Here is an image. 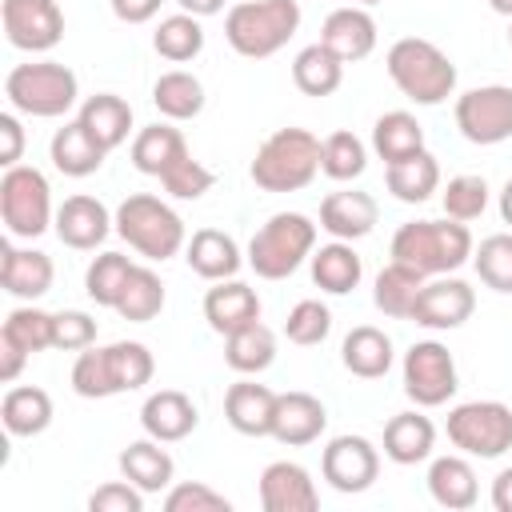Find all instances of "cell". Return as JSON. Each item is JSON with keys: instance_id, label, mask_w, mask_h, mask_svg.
Instances as JSON below:
<instances>
[{"instance_id": "6da1fadb", "label": "cell", "mask_w": 512, "mask_h": 512, "mask_svg": "<svg viewBox=\"0 0 512 512\" xmlns=\"http://www.w3.org/2000/svg\"><path fill=\"white\" fill-rule=\"evenodd\" d=\"M156 360L140 340H116L108 348H84L72 364V392L84 400H104L116 392H136L152 380Z\"/></svg>"}, {"instance_id": "7a4b0ae2", "label": "cell", "mask_w": 512, "mask_h": 512, "mask_svg": "<svg viewBox=\"0 0 512 512\" xmlns=\"http://www.w3.org/2000/svg\"><path fill=\"white\" fill-rule=\"evenodd\" d=\"M472 232L460 220H408L392 236V260L424 272V276H444L456 272L472 260Z\"/></svg>"}, {"instance_id": "3957f363", "label": "cell", "mask_w": 512, "mask_h": 512, "mask_svg": "<svg viewBox=\"0 0 512 512\" xmlns=\"http://www.w3.org/2000/svg\"><path fill=\"white\" fill-rule=\"evenodd\" d=\"M300 28V0H240L224 16V40L244 60L276 56Z\"/></svg>"}, {"instance_id": "277c9868", "label": "cell", "mask_w": 512, "mask_h": 512, "mask_svg": "<svg viewBox=\"0 0 512 512\" xmlns=\"http://www.w3.org/2000/svg\"><path fill=\"white\" fill-rule=\"evenodd\" d=\"M384 68H388L392 84H396L408 100H416V104H424V108L444 104V100L456 92V64L448 60V52H440V48H436L432 40H424V36H404V40H396V44L388 48V56H384Z\"/></svg>"}, {"instance_id": "5b68a950", "label": "cell", "mask_w": 512, "mask_h": 512, "mask_svg": "<svg viewBox=\"0 0 512 512\" xmlns=\"http://www.w3.org/2000/svg\"><path fill=\"white\" fill-rule=\"evenodd\" d=\"M248 172L264 192H300L320 172V140L308 128H276L256 148Z\"/></svg>"}, {"instance_id": "8992f818", "label": "cell", "mask_w": 512, "mask_h": 512, "mask_svg": "<svg viewBox=\"0 0 512 512\" xmlns=\"http://www.w3.org/2000/svg\"><path fill=\"white\" fill-rule=\"evenodd\" d=\"M116 236L148 260H172L188 244L180 212L172 204H164L160 196H152V192H132L128 200H120Z\"/></svg>"}, {"instance_id": "52a82bcc", "label": "cell", "mask_w": 512, "mask_h": 512, "mask_svg": "<svg viewBox=\"0 0 512 512\" xmlns=\"http://www.w3.org/2000/svg\"><path fill=\"white\" fill-rule=\"evenodd\" d=\"M312 252H316V224L304 212H276L248 240V264L260 280H288Z\"/></svg>"}, {"instance_id": "ba28073f", "label": "cell", "mask_w": 512, "mask_h": 512, "mask_svg": "<svg viewBox=\"0 0 512 512\" xmlns=\"http://www.w3.org/2000/svg\"><path fill=\"white\" fill-rule=\"evenodd\" d=\"M4 96L24 116L56 120L76 104L80 84H76V72L60 60H28L4 76Z\"/></svg>"}, {"instance_id": "9c48e42d", "label": "cell", "mask_w": 512, "mask_h": 512, "mask_svg": "<svg viewBox=\"0 0 512 512\" xmlns=\"http://www.w3.org/2000/svg\"><path fill=\"white\" fill-rule=\"evenodd\" d=\"M0 216H4L8 232L20 236V240H36L56 224L52 188H48L40 168H32V164L4 168V176H0Z\"/></svg>"}, {"instance_id": "30bf717a", "label": "cell", "mask_w": 512, "mask_h": 512, "mask_svg": "<svg viewBox=\"0 0 512 512\" xmlns=\"http://www.w3.org/2000/svg\"><path fill=\"white\" fill-rule=\"evenodd\" d=\"M452 448H460L464 456H480V460H496L512 448V408L500 400H468L456 404L448 412L444 424Z\"/></svg>"}, {"instance_id": "8fae6325", "label": "cell", "mask_w": 512, "mask_h": 512, "mask_svg": "<svg viewBox=\"0 0 512 512\" xmlns=\"http://www.w3.org/2000/svg\"><path fill=\"white\" fill-rule=\"evenodd\" d=\"M456 360L440 340H416L404 352V396L416 408H440L456 396Z\"/></svg>"}, {"instance_id": "7c38bea8", "label": "cell", "mask_w": 512, "mask_h": 512, "mask_svg": "<svg viewBox=\"0 0 512 512\" xmlns=\"http://www.w3.org/2000/svg\"><path fill=\"white\" fill-rule=\"evenodd\" d=\"M456 128L468 144H504L512 140V88L484 84L456 96Z\"/></svg>"}, {"instance_id": "4fadbf2b", "label": "cell", "mask_w": 512, "mask_h": 512, "mask_svg": "<svg viewBox=\"0 0 512 512\" xmlns=\"http://www.w3.org/2000/svg\"><path fill=\"white\" fill-rule=\"evenodd\" d=\"M0 24L8 44L20 52H48L64 40V12L56 0H4Z\"/></svg>"}, {"instance_id": "5bb4252c", "label": "cell", "mask_w": 512, "mask_h": 512, "mask_svg": "<svg viewBox=\"0 0 512 512\" xmlns=\"http://www.w3.org/2000/svg\"><path fill=\"white\" fill-rule=\"evenodd\" d=\"M320 472H324V480L336 492H348L352 496V492H364V488L376 484V476H380V452H376L372 440L344 432V436H332L328 448L320 452Z\"/></svg>"}, {"instance_id": "9a60e30c", "label": "cell", "mask_w": 512, "mask_h": 512, "mask_svg": "<svg viewBox=\"0 0 512 512\" xmlns=\"http://www.w3.org/2000/svg\"><path fill=\"white\" fill-rule=\"evenodd\" d=\"M472 312H476L472 284L460 276H440V280H424L416 308H412V320L432 328V332H448V328H460Z\"/></svg>"}, {"instance_id": "2e32d148", "label": "cell", "mask_w": 512, "mask_h": 512, "mask_svg": "<svg viewBox=\"0 0 512 512\" xmlns=\"http://www.w3.org/2000/svg\"><path fill=\"white\" fill-rule=\"evenodd\" d=\"M260 504H264V512H316L320 492L304 464L272 460L260 472Z\"/></svg>"}, {"instance_id": "e0dca14e", "label": "cell", "mask_w": 512, "mask_h": 512, "mask_svg": "<svg viewBox=\"0 0 512 512\" xmlns=\"http://www.w3.org/2000/svg\"><path fill=\"white\" fill-rule=\"evenodd\" d=\"M56 236H60V244H68V248H76V252H92V248H100L104 240H108V232L116 228V216L96 200V196H84V192H76V196H68L60 208H56Z\"/></svg>"}, {"instance_id": "ac0fdd59", "label": "cell", "mask_w": 512, "mask_h": 512, "mask_svg": "<svg viewBox=\"0 0 512 512\" xmlns=\"http://www.w3.org/2000/svg\"><path fill=\"white\" fill-rule=\"evenodd\" d=\"M52 256L40 248H16L12 240L0 244V284L16 300H40L52 288Z\"/></svg>"}, {"instance_id": "d6986e66", "label": "cell", "mask_w": 512, "mask_h": 512, "mask_svg": "<svg viewBox=\"0 0 512 512\" xmlns=\"http://www.w3.org/2000/svg\"><path fill=\"white\" fill-rule=\"evenodd\" d=\"M328 428V408L312 392H280L276 396V416H272V436L288 448H304L320 440Z\"/></svg>"}, {"instance_id": "ffe728a7", "label": "cell", "mask_w": 512, "mask_h": 512, "mask_svg": "<svg viewBox=\"0 0 512 512\" xmlns=\"http://www.w3.org/2000/svg\"><path fill=\"white\" fill-rule=\"evenodd\" d=\"M376 220H380V204L368 192L344 188V192H328L320 200V228L332 240H360L376 228Z\"/></svg>"}, {"instance_id": "44dd1931", "label": "cell", "mask_w": 512, "mask_h": 512, "mask_svg": "<svg viewBox=\"0 0 512 512\" xmlns=\"http://www.w3.org/2000/svg\"><path fill=\"white\" fill-rule=\"evenodd\" d=\"M204 320L212 332L228 336L252 320H260V296L256 288H248L244 280H212V288L204 292Z\"/></svg>"}, {"instance_id": "7402d4cb", "label": "cell", "mask_w": 512, "mask_h": 512, "mask_svg": "<svg viewBox=\"0 0 512 512\" xmlns=\"http://www.w3.org/2000/svg\"><path fill=\"white\" fill-rule=\"evenodd\" d=\"M276 396L268 384L256 380H236L224 392V420L240 436H272V416H276Z\"/></svg>"}, {"instance_id": "603a6c76", "label": "cell", "mask_w": 512, "mask_h": 512, "mask_svg": "<svg viewBox=\"0 0 512 512\" xmlns=\"http://www.w3.org/2000/svg\"><path fill=\"white\" fill-rule=\"evenodd\" d=\"M140 424H144V432H148L152 440H160V444H176V440H184L188 432H196L200 412H196V404H192L184 392H176V388H160V392H152V396L144 400V408H140Z\"/></svg>"}, {"instance_id": "cb8c5ba5", "label": "cell", "mask_w": 512, "mask_h": 512, "mask_svg": "<svg viewBox=\"0 0 512 512\" xmlns=\"http://www.w3.org/2000/svg\"><path fill=\"white\" fill-rule=\"evenodd\" d=\"M184 260L200 280H232L244 264L236 240L220 228H196L184 244Z\"/></svg>"}, {"instance_id": "d4e9b609", "label": "cell", "mask_w": 512, "mask_h": 512, "mask_svg": "<svg viewBox=\"0 0 512 512\" xmlns=\"http://www.w3.org/2000/svg\"><path fill=\"white\" fill-rule=\"evenodd\" d=\"M320 44H328L344 64H356L376 48V20L356 4L336 8V12H328V20L320 28Z\"/></svg>"}, {"instance_id": "484cf974", "label": "cell", "mask_w": 512, "mask_h": 512, "mask_svg": "<svg viewBox=\"0 0 512 512\" xmlns=\"http://www.w3.org/2000/svg\"><path fill=\"white\" fill-rule=\"evenodd\" d=\"M436 448V424L420 412H396L388 424H384V456L392 464H420L428 460Z\"/></svg>"}, {"instance_id": "4316f807", "label": "cell", "mask_w": 512, "mask_h": 512, "mask_svg": "<svg viewBox=\"0 0 512 512\" xmlns=\"http://www.w3.org/2000/svg\"><path fill=\"white\" fill-rule=\"evenodd\" d=\"M428 492L440 508L448 512H464L480 500V484H476V468L464 456H436L428 468Z\"/></svg>"}, {"instance_id": "83f0119b", "label": "cell", "mask_w": 512, "mask_h": 512, "mask_svg": "<svg viewBox=\"0 0 512 512\" xmlns=\"http://www.w3.org/2000/svg\"><path fill=\"white\" fill-rule=\"evenodd\" d=\"M48 156H52V164H56V172H64V176H92V172H100V164H104V156H108V148L104 144H96L92 140V132L80 124V120H72V124H64V128H56V136H52V144H48Z\"/></svg>"}, {"instance_id": "f1b7e54d", "label": "cell", "mask_w": 512, "mask_h": 512, "mask_svg": "<svg viewBox=\"0 0 512 512\" xmlns=\"http://www.w3.org/2000/svg\"><path fill=\"white\" fill-rule=\"evenodd\" d=\"M76 120L92 132L96 144H104V148L112 152V148H120V144L128 140V132H132V104H128L124 96H116V92H96V96H88V100L80 104V116H76Z\"/></svg>"}, {"instance_id": "f546056e", "label": "cell", "mask_w": 512, "mask_h": 512, "mask_svg": "<svg viewBox=\"0 0 512 512\" xmlns=\"http://www.w3.org/2000/svg\"><path fill=\"white\" fill-rule=\"evenodd\" d=\"M340 360H344V368H348L352 376H360V380H380V376H388V368H392V340H388V332H380V328H372V324H356V328L344 336V344H340Z\"/></svg>"}, {"instance_id": "4dcf8cb0", "label": "cell", "mask_w": 512, "mask_h": 512, "mask_svg": "<svg viewBox=\"0 0 512 512\" xmlns=\"http://www.w3.org/2000/svg\"><path fill=\"white\" fill-rule=\"evenodd\" d=\"M384 184L400 204H424L440 188V164H436V156L428 148H420V152L388 164L384 168Z\"/></svg>"}, {"instance_id": "1f68e13d", "label": "cell", "mask_w": 512, "mask_h": 512, "mask_svg": "<svg viewBox=\"0 0 512 512\" xmlns=\"http://www.w3.org/2000/svg\"><path fill=\"white\" fill-rule=\"evenodd\" d=\"M312 284L320 292H332V296H344L360 284L364 276V264L352 248V240H332V244H320L312 256Z\"/></svg>"}, {"instance_id": "d6a6232c", "label": "cell", "mask_w": 512, "mask_h": 512, "mask_svg": "<svg viewBox=\"0 0 512 512\" xmlns=\"http://www.w3.org/2000/svg\"><path fill=\"white\" fill-rule=\"evenodd\" d=\"M184 156H188V144H184L180 128H172V124H148V128H140L136 140H132V164H136V172L156 176V180H160L172 164H180Z\"/></svg>"}, {"instance_id": "836d02e7", "label": "cell", "mask_w": 512, "mask_h": 512, "mask_svg": "<svg viewBox=\"0 0 512 512\" xmlns=\"http://www.w3.org/2000/svg\"><path fill=\"white\" fill-rule=\"evenodd\" d=\"M340 80H344V60L328 48V44H308V48H300L296 52V60H292V84L304 92V96H332L336 88H340Z\"/></svg>"}, {"instance_id": "e575fe53", "label": "cell", "mask_w": 512, "mask_h": 512, "mask_svg": "<svg viewBox=\"0 0 512 512\" xmlns=\"http://www.w3.org/2000/svg\"><path fill=\"white\" fill-rule=\"evenodd\" d=\"M272 360H276V336H272L268 324L252 320V324H244V328H236V332L224 336V364H228L232 372L256 376V372H264Z\"/></svg>"}, {"instance_id": "d590c367", "label": "cell", "mask_w": 512, "mask_h": 512, "mask_svg": "<svg viewBox=\"0 0 512 512\" xmlns=\"http://www.w3.org/2000/svg\"><path fill=\"white\" fill-rule=\"evenodd\" d=\"M0 420L12 436H40L52 424V396L36 384L8 388L0 400Z\"/></svg>"}, {"instance_id": "8d00e7d4", "label": "cell", "mask_w": 512, "mask_h": 512, "mask_svg": "<svg viewBox=\"0 0 512 512\" xmlns=\"http://www.w3.org/2000/svg\"><path fill=\"white\" fill-rule=\"evenodd\" d=\"M120 472L124 480H132L140 492H164L172 484V456L160 448V440H132L124 452H120Z\"/></svg>"}, {"instance_id": "74e56055", "label": "cell", "mask_w": 512, "mask_h": 512, "mask_svg": "<svg viewBox=\"0 0 512 512\" xmlns=\"http://www.w3.org/2000/svg\"><path fill=\"white\" fill-rule=\"evenodd\" d=\"M420 148H424V128H420V120L412 112L392 108V112L376 116V124H372V152L384 160V168L404 160V156H412V152H420Z\"/></svg>"}, {"instance_id": "f35d334b", "label": "cell", "mask_w": 512, "mask_h": 512, "mask_svg": "<svg viewBox=\"0 0 512 512\" xmlns=\"http://www.w3.org/2000/svg\"><path fill=\"white\" fill-rule=\"evenodd\" d=\"M424 288V272L392 260L388 268H380L376 276V288H372V304L392 316V320H412V308H416V296Z\"/></svg>"}, {"instance_id": "ab89813d", "label": "cell", "mask_w": 512, "mask_h": 512, "mask_svg": "<svg viewBox=\"0 0 512 512\" xmlns=\"http://www.w3.org/2000/svg\"><path fill=\"white\" fill-rule=\"evenodd\" d=\"M152 104L168 120H192L204 112V84L192 72L172 68L152 84Z\"/></svg>"}, {"instance_id": "60d3db41", "label": "cell", "mask_w": 512, "mask_h": 512, "mask_svg": "<svg viewBox=\"0 0 512 512\" xmlns=\"http://www.w3.org/2000/svg\"><path fill=\"white\" fill-rule=\"evenodd\" d=\"M152 48L172 60V64H184V60H196L204 52V28H200V16L192 12H176V16H164L152 32Z\"/></svg>"}, {"instance_id": "b9f144b4", "label": "cell", "mask_w": 512, "mask_h": 512, "mask_svg": "<svg viewBox=\"0 0 512 512\" xmlns=\"http://www.w3.org/2000/svg\"><path fill=\"white\" fill-rule=\"evenodd\" d=\"M364 168H368V148H364V140L356 132L336 128V132H328L320 140V172L328 180H340L344 184V180L364 176Z\"/></svg>"}, {"instance_id": "7bdbcfd3", "label": "cell", "mask_w": 512, "mask_h": 512, "mask_svg": "<svg viewBox=\"0 0 512 512\" xmlns=\"http://www.w3.org/2000/svg\"><path fill=\"white\" fill-rule=\"evenodd\" d=\"M160 308H164V284H160V276L152 268L136 264L132 276H128V284H124V292H120V300H116V312L124 320H132V324H148L152 316H160Z\"/></svg>"}, {"instance_id": "ee69618b", "label": "cell", "mask_w": 512, "mask_h": 512, "mask_svg": "<svg viewBox=\"0 0 512 512\" xmlns=\"http://www.w3.org/2000/svg\"><path fill=\"white\" fill-rule=\"evenodd\" d=\"M132 260L124 256V252H100L92 264H88V272H84V292H88V300H96L100 308H116V300H120V292H124V284H128V276H132Z\"/></svg>"}, {"instance_id": "f6af8a7d", "label": "cell", "mask_w": 512, "mask_h": 512, "mask_svg": "<svg viewBox=\"0 0 512 512\" xmlns=\"http://www.w3.org/2000/svg\"><path fill=\"white\" fill-rule=\"evenodd\" d=\"M52 320H56V312H44V308L24 304V308H12L4 316L0 336L12 340V344H20L28 356H36V352L52 348Z\"/></svg>"}, {"instance_id": "bcb514c9", "label": "cell", "mask_w": 512, "mask_h": 512, "mask_svg": "<svg viewBox=\"0 0 512 512\" xmlns=\"http://www.w3.org/2000/svg\"><path fill=\"white\" fill-rule=\"evenodd\" d=\"M472 264L476 276L492 288V292H512V232H496L484 236L480 248H472Z\"/></svg>"}, {"instance_id": "7dc6e473", "label": "cell", "mask_w": 512, "mask_h": 512, "mask_svg": "<svg viewBox=\"0 0 512 512\" xmlns=\"http://www.w3.org/2000/svg\"><path fill=\"white\" fill-rule=\"evenodd\" d=\"M440 204H444V216H452L460 224L484 216V208H488V184H484V176H472V172L452 176L444 184V192H440Z\"/></svg>"}, {"instance_id": "c3c4849f", "label": "cell", "mask_w": 512, "mask_h": 512, "mask_svg": "<svg viewBox=\"0 0 512 512\" xmlns=\"http://www.w3.org/2000/svg\"><path fill=\"white\" fill-rule=\"evenodd\" d=\"M328 332H332V312H328V304H320V300H300V304L288 312V320H284V336H288L292 344H300V348L324 344Z\"/></svg>"}, {"instance_id": "681fc988", "label": "cell", "mask_w": 512, "mask_h": 512, "mask_svg": "<svg viewBox=\"0 0 512 512\" xmlns=\"http://www.w3.org/2000/svg\"><path fill=\"white\" fill-rule=\"evenodd\" d=\"M164 512H232V500L224 492L200 484V480H188V484L168 488Z\"/></svg>"}, {"instance_id": "f907efd6", "label": "cell", "mask_w": 512, "mask_h": 512, "mask_svg": "<svg viewBox=\"0 0 512 512\" xmlns=\"http://www.w3.org/2000/svg\"><path fill=\"white\" fill-rule=\"evenodd\" d=\"M212 168H204L200 160H192V156H184L180 164H172L164 176H160V184H164V192L168 196H176V200H200L208 188H212Z\"/></svg>"}, {"instance_id": "816d5d0a", "label": "cell", "mask_w": 512, "mask_h": 512, "mask_svg": "<svg viewBox=\"0 0 512 512\" xmlns=\"http://www.w3.org/2000/svg\"><path fill=\"white\" fill-rule=\"evenodd\" d=\"M96 344V320L88 312H56L52 320V348H64V352H84Z\"/></svg>"}, {"instance_id": "f5cc1de1", "label": "cell", "mask_w": 512, "mask_h": 512, "mask_svg": "<svg viewBox=\"0 0 512 512\" xmlns=\"http://www.w3.org/2000/svg\"><path fill=\"white\" fill-rule=\"evenodd\" d=\"M144 496L148 492H140L132 480H112L88 496V508L92 512H144Z\"/></svg>"}, {"instance_id": "db71d44e", "label": "cell", "mask_w": 512, "mask_h": 512, "mask_svg": "<svg viewBox=\"0 0 512 512\" xmlns=\"http://www.w3.org/2000/svg\"><path fill=\"white\" fill-rule=\"evenodd\" d=\"M20 156H24V128L12 112H4L0 116V164L12 168V164H20Z\"/></svg>"}, {"instance_id": "11a10c76", "label": "cell", "mask_w": 512, "mask_h": 512, "mask_svg": "<svg viewBox=\"0 0 512 512\" xmlns=\"http://www.w3.org/2000/svg\"><path fill=\"white\" fill-rule=\"evenodd\" d=\"M108 4H112V16L124 24H148L164 0H108Z\"/></svg>"}, {"instance_id": "9f6ffc18", "label": "cell", "mask_w": 512, "mask_h": 512, "mask_svg": "<svg viewBox=\"0 0 512 512\" xmlns=\"http://www.w3.org/2000/svg\"><path fill=\"white\" fill-rule=\"evenodd\" d=\"M24 360H28V352H24L20 344H12V340L0 336V380H4V384H12V380L20 376Z\"/></svg>"}, {"instance_id": "6f0895ef", "label": "cell", "mask_w": 512, "mask_h": 512, "mask_svg": "<svg viewBox=\"0 0 512 512\" xmlns=\"http://www.w3.org/2000/svg\"><path fill=\"white\" fill-rule=\"evenodd\" d=\"M492 508L496 512H512V464L496 472L492 480Z\"/></svg>"}, {"instance_id": "680465c9", "label": "cell", "mask_w": 512, "mask_h": 512, "mask_svg": "<svg viewBox=\"0 0 512 512\" xmlns=\"http://www.w3.org/2000/svg\"><path fill=\"white\" fill-rule=\"evenodd\" d=\"M176 4H180L184 12H192V16H200V20H204V16H216V12L224 8V0H176Z\"/></svg>"}, {"instance_id": "91938a15", "label": "cell", "mask_w": 512, "mask_h": 512, "mask_svg": "<svg viewBox=\"0 0 512 512\" xmlns=\"http://www.w3.org/2000/svg\"><path fill=\"white\" fill-rule=\"evenodd\" d=\"M500 220L512 224V176H508V184L500 188Z\"/></svg>"}, {"instance_id": "94428289", "label": "cell", "mask_w": 512, "mask_h": 512, "mask_svg": "<svg viewBox=\"0 0 512 512\" xmlns=\"http://www.w3.org/2000/svg\"><path fill=\"white\" fill-rule=\"evenodd\" d=\"M488 4H492V12H500V16L512 20V0H488Z\"/></svg>"}, {"instance_id": "6125c7cd", "label": "cell", "mask_w": 512, "mask_h": 512, "mask_svg": "<svg viewBox=\"0 0 512 512\" xmlns=\"http://www.w3.org/2000/svg\"><path fill=\"white\" fill-rule=\"evenodd\" d=\"M356 4H380V0H356Z\"/></svg>"}, {"instance_id": "be15d7a7", "label": "cell", "mask_w": 512, "mask_h": 512, "mask_svg": "<svg viewBox=\"0 0 512 512\" xmlns=\"http://www.w3.org/2000/svg\"><path fill=\"white\" fill-rule=\"evenodd\" d=\"M508 44H512V24H508Z\"/></svg>"}]
</instances>
